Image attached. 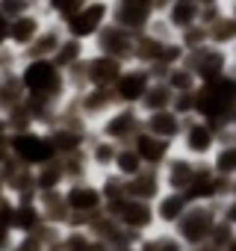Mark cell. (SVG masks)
I'll return each instance as SVG.
<instances>
[{"label": "cell", "mask_w": 236, "mask_h": 251, "mask_svg": "<svg viewBox=\"0 0 236 251\" xmlns=\"http://www.w3.org/2000/svg\"><path fill=\"white\" fill-rule=\"evenodd\" d=\"M207 30H210V45L224 48V50H233V48H236V21H233L227 12H221Z\"/></svg>", "instance_id": "obj_12"}, {"label": "cell", "mask_w": 236, "mask_h": 251, "mask_svg": "<svg viewBox=\"0 0 236 251\" xmlns=\"http://www.w3.org/2000/svg\"><path fill=\"white\" fill-rule=\"evenodd\" d=\"M183 210H186V198H183L180 192H174V195H168V198L163 201L160 216H163V219H180V216H183Z\"/></svg>", "instance_id": "obj_23"}, {"label": "cell", "mask_w": 236, "mask_h": 251, "mask_svg": "<svg viewBox=\"0 0 236 251\" xmlns=\"http://www.w3.org/2000/svg\"><path fill=\"white\" fill-rule=\"evenodd\" d=\"M198 172H201V169H198L192 160H171V163H168V186L186 192V189L195 183Z\"/></svg>", "instance_id": "obj_13"}, {"label": "cell", "mask_w": 236, "mask_h": 251, "mask_svg": "<svg viewBox=\"0 0 236 251\" xmlns=\"http://www.w3.org/2000/svg\"><path fill=\"white\" fill-rule=\"evenodd\" d=\"M201 12H204V3L201 0H171V6L163 12L165 21L174 27V33H183L195 24H201Z\"/></svg>", "instance_id": "obj_7"}, {"label": "cell", "mask_w": 236, "mask_h": 251, "mask_svg": "<svg viewBox=\"0 0 236 251\" xmlns=\"http://www.w3.org/2000/svg\"><path fill=\"white\" fill-rule=\"evenodd\" d=\"M136 39L139 33L133 30H124V27H118V24H106L100 33H97V48L106 53V56H115V59H136Z\"/></svg>", "instance_id": "obj_5"}, {"label": "cell", "mask_w": 236, "mask_h": 251, "mask_svg": "<svg viewBox=\"0 0 236 251\" xmlns=\"http://www.w3.org/2000/svg\"><path fill=\"white\" fill-rule=\"evenodd\" d=\"M212 172L221 175V177H236V139H224V142L215 148Z\"/></svg>", "instance_id": "obj_17"}, {"label": "cell", "mask_w": 236, "mask_h": 251, "mask_svg": "<svg viewBox=\"0 0 236 251\" xmlns=\"http://www.w3.org/2000/svg\"><path fill=\"white\" fill-rule=\"evenodd\" d=\"M39 33H42V27H39V21H36L33 15H18V18L9 24L12 42H18V45H24V48H30V45L39 39Z\"/></svg>", "instance_id": "obj_18"}, {"label": "cell", "mask_w": 236, "mask_h": 251, "mask_svg": "<svg viewBox=\"0 0 236 251\" xmlns=\"http://www.w3.org/2000/svg\"><path fill=\"white\" fill-rule=\"evenodd\" d=\"M183 133H186V139H183V142H186V151H189L192 157H207V154H212V148H215V142H218V133H215V127H212L207 118L192 121Z\"/></svg>", "instance_id": "obj_6"}, {"label": "cell", "mask_w": 236, "mask_h": 251, "mask_svg": "<svg viewBox=\"0 0 236 251\" xmlns=\"http://www.w3.org/2000/svg\"><path fill=\"white\" fill-rule=\"evenodd\" d=\"M154 18H157L154 0H115L112 6V24L133 33H145Z\"/></svg>", "instance_id": "obj_3"}, {"label": "cell", "mask_w": 236, "mask_h": 251, "mask_svg": "<svg viewBox=\"0 0 236 251\" xmlns=\"http://www.w3.org/2000/svg\"><path fill=\"white\" fill-rule=\"evenodd\" d=\"M224 216H227V222H230V225H236V201L224 210Z\"/></svg>", "instance_id": "obj_26"}, {"label": "cell", "mask_w": 236, "mask_h": 251, "mask_svg": "<svg viewBox=\"0 0 236 251\" xmlns=\"http://www.w3.org/2000/svg\"><path fill=\"white\" fill-rule=\"evenodd\" d=\"M136 151L142 154L145 163H163V160H165V151H168V139H160V136H154V133L139 136V139H136Z\"/></svg>", "instance_id": "obj_19"}, {"label": "cell", "mask_w": 236, "mask_h": 251, "mask_svg": "<svg viewBox=\"0 0 236 251\" xmlns=\"http://www.w3.org/2000/svg\"><path fill=\"white\" fill-rule=\"evenodd\" d=\"M174 95H177V92H174L165 80H160V83H151V89L145 92L142 103H145V109H148V112H157V109H171Z\"/></svg>", "instance_id": "obj_16"}, {"label": "cell", "mask_w": 236, "mask_h": 251, "mask_svg": "<svg viewBox=\"0 0 236 251\" xmlns=\"http://www.w3.org/2000/svg\"><path fill=\"white\" fill-rule=\"evenodd\" d=\"M180 227H183V236L186 239H201L204 233L212 230V213L204 210V207H195V210H189L183 216V225Z\"/></svg>", "instance_id": "obj_14"}, {"label": "cell", "mask_w": 236, "mask_h": 251, "mask_svg": "<svg viewBox=\"0 0 236 251\" xmlns=\"http://www.w3.org/2000/svg\"><path fill=\"white\" fill-rule=\"evenodd\" d=\"M142 154L136 151V148H127V151H118V157H115V166L121 169V175H127V177H136L139 172H142Z\"/></svg>", "instance_id": "obj_20"}, {"label": "cell", "mask_w": 236, "mask_h": 251, "mask_svg": "<svg viewBox=\"0 0 236 251\" xmlns=\"http://www.w3.org/2000/svg\"><path fill=\"white\" fill-rule=\"evenodd\" d=\"M180 130H183V121H180V112H174V109H157L148 115V133H154L160 139L171 142L174 136H180Z\"/></svg>", "instance_id": "obj_10"}, {"label": "cell", "mask_w": 236, "mask_h": 251, "mask_svg": "<svg viewBox=\"0 0 236 251\" xmlns=\"http://www.w3.org/2000/svg\"><path fill=\"white\" fill-rule=\"evenodd\" d=\"M230 74H233V77H236V48H233V50H230Z\"/></svg>", "instance_id": "obj_27"}, {"label": "cell", "mask_w": 236, "mask_h": 251, "mask_svg": "<svg viewBox=\"0 0 236 251\" xmlns=\"http://www.w3.org/2000/svg\"><path fill=\"white\" fill-rule=\"evenodd\" d=\"M151 89V71L148 68H133V71H121V77L115 80V95L121 100H142L145 92Z\"/></svg>", "instance_id": "obj_8"}, {"label": "cell", "mask_w": 236, "mask_h": 251, "mask_svg": "<svg viewBox=\"0 0 236 251\" xmlns=\"http://www.w3.org/2000/svg\"><path fill=\"white\" fill-rule=\"evenodd\" d=\"M97 201H100V195L89 186H74L71 195H68V204L74 210H92V207H97Z\"/></svg>", "instance_id": "obj_22"}, {"label": "cell", "mask_w": 236, "mask_h": 251, "mask_svg": "<svg viewBox=\"0 0 236 251\" xmlns=\"http://www.w3.org/2000/svg\"><path fill=\"white\" fill-rule=\"evenodd\" d=\"M15 151H18L27 163H47L50 154H53V142H45V139H39V136L24 133V136L15 139Z\"/></svg>", "instance_id": "obj_11"}, {"label": "cell", "mask_w": 236, "mask_h": 251, "mask_svg": "<svg viewBox=\"0 0 236 251\" xmlns=\"http://www.w3.org/2000/svg\"><path fill=\"white\" fill-rule=\"evenodd\" d=\"M109 15H112L109 3H103V0H89V3L80 6L71 18H65V27L74 39H89V36H97L106 27Z\"/></svg>", "instance_id": "obj_2"}, {"label": "cell", "mask_w": 236, "mask_h": 251, "mask_svg": "<svg viewBox=\"0 0 236 251\" xmlns=\"http://www.w3.org/2000/svg\"><path fill=\"white\" fill-rule=\"evenodd\" d=\"M3 36H9V24H6V15L0 12V42H3Z\"/></svg>", "instance_id": "obj_24"}, {"label": "cell", "mask_w": 236, "mask_h": 251, "mask_svg": "<svg viewBox=\"0 0 236 251\" xmlns=\"http://www.w3.org/2000/svg\"><path fill=\"white\" fill-rule=\"evenodd\" d=\"M118 77H121V59H115V56L100 53L86 62V80L94 86H115Z\"/></svg>", "instance_id": "obj_9"}, {"label": "cell", "mask_w": 236, "mask_h": 251, "mask_svg": "<svg viewBox=\"0 0 236 251\" xmlns=\"http://www.w3.org/2000/svg\"><path fill=\"white\" fill-rule=\"evenodd\" d=\"M183 62L195 71V77L201 83H212V80H221L230 74V50L215 48V45H204L198 50H189Z\"/></svg>", "instance_id": "obj_1"}, {"label": "cell", "mask_w": 236, "mask_h": 251, "mask_svg": "<svg viewBox=\"0 0 236 251\" xmlns=\"http://www.w3.org/2000/svg\"><path fill=\"white\" fill-rule=\"evenodd\" d=\"M24 86L36 95V98H50L59 92L62 77H59V65L53 59H33L24 71Z\"/></svg>", "instance_id": "obj_4"}, {"label": "cell", "mask_w": 236, "mask_h": 251, "mask_svg": "<svg viewBox=\"0 0 236 251\" xmlns=\"http://www.w3.org/2000/svg\"><path fill=\"white\" fill-rule=\"evenodd\" d=\"M224 12L236 21V0H224Z\"/></svg>", "instance_id": "obj_25"}, {"label": "cell", "mask_w": 236, "mask_h": 251, "mask_svg": "<svg viewBox=\"0 0 236 251\" xmlns=\"http://www.w3.org/2000/svg\"><path fill=\"white\" fill-rule=\"evenodd\" d=\"M136 130H139V118H136V112H130V109L115 112V115L106 121V136H112V139L136 136Z\"/></svg>", "instance_id": "obj_15"}, {"label": "cell", "mask_w": 236, "mask_h": 251, "mask_svg": "<svg viewBox=\"0 0 236 251\" xmlns=\"http://www.w3.org/2000/svg\"><path fill=\"white\" fill-rule=\"evenodd\" d=\"M115 210L121 213V219H124L127 225H148V219H151L148 207H145V204H139V201H130V204H115Z\"/></svg>", "instance_id": "obj_21"}]
</instances>
